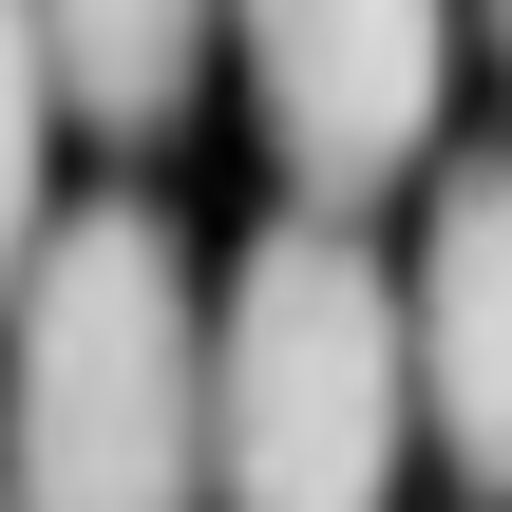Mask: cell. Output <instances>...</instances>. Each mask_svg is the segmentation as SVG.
Returning a JSON list of instances; mask_svg holds the SVG:
<instances>
[{
    "label": "cell",
    "instance_id": "5b68a950",
    "mask_svg": "<svg viewBox=\"0 0 512 512\" xmlns=\"http://www.w3.org/2000/svg\"><path fill=\"white\" fill-rule=\"evenodd\" d=\"M209 19H228V0H38V76H57V114H95V133H171L190 76H209Z\"/></svg>",
    "mask_w": 512,
    "mask_h": 512
},
{
    "label": "cell",
    "instance_id": "6da1fadb",
    "mask_svg": "<svg viewBox=\"0 0 512 512\" xmlns=\"http://www.w3.org/2000/svg\"><path fill=\"white\" fill-rule=\"evenodd\" d=\"M0 304V512H209V304L152 190L57 209Z\"/></svg>",
    "mask_w": 512,
    "mask_h": 512
},
{
    "label": "cell",
    "instance_id": "8992f818",
    "mask_svg": "<svg viewBox=\"0 0 512 512\" xmlns=\"http://www.w3.org/2000/svg\"><path fill=\"white\" fill-rule=\"evenodd\" d=\"M38 171H57V76H38V0H0V285L38 266Z\"/></svg>",
    "mask_w": 512,
    "mask_h": 512
},
{
    "label": "cell",
    "instance_id": "7a4b0ae2",
    "mask_svg": "<svg viewBox=\"0 0 512 512\" xmlns=\"http://www.w3.org/2000/svg\"><path fill=\"white\" fill-rule=\"evenodd\" d=\"M418 361H399V266L342 209L247 228L209 304V512H399Z\"/></svg>",
    "mask_w": 512,
    "mask_h": 512
},
{
    "label": "cell",
    "instance_id": "277c9868",
    "mask_svg": "<svg viewBox=\"0 0 512 512\" xmlns=\"http://www.w3.org/2000/svg\"><path fill=\"white\" fill-rule=\"evenodd\" d=\"M399 361H418L437 456H456L475 494H512V152H475V171L437 190L418 266H399Z\"/></svg>",
    "mask_w": 512,
    "mask_h": 512
},
{
    "label": "cell",
    "instance_id": "52a82bcc",
    "mask_svg": "<svg viewBox=\"0 0 512 512\" xmlns=\"http://www.w3.org/2000/svg\"><path fill=\"white\" fill-rule=\"evenodd\" d=\"M494 38H512V0H494Z\"/></svg>",
    "mask_w": 512,
    "mask_h": 512
},
{
    "label": "cell",
    "instance_id": "3957f363",
    "mask_svg": "<svg viewBox=\"0 0 512 512\" xmlns=\"http://www.w3.org/2000/svg\"><path fill=\"white\" fill-rule=\"evenodd\" d=\"M228 38H247V95H266V152L304 171V209H361L437 152L456 0H228Z\"/></svg>",
    "mask_w": 512,
    "mask_h": 512
}]
</instances>
